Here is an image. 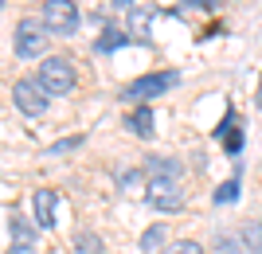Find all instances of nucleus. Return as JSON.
Segmentation results:
<instances>
[{"mask_svg":"<svg viewBox=\"0 0 262 254\" xmlns=\"http://www.w3.org/2000/svg\"><path fill=\"white\" fill-rule=\"evenodd\" d=\"M243 246H247V254H262V223L258 219L243 223Z\"/></svg>","mask_w":262,"mask_h":254,"instance_id":"ddd939ff","label":"nucleus"},{"mask_svg":"<svg viewBox=\"0 0 262 254\" xmlns=\"http://www.w3.org/2000/svg\"><path fill=\"white\" fill-rule=\"evenodd\" d=\"M39 86H43L47 94H71V90H75V63L67 55L43 59V66H39Z\"/></svg>","mask_w":262,"mask_h":254,"instance_id":"f03ea898","label":"nucleus"},{"mask_svg":"<svg viewBox=\"0 0 262 254\" xmlns=\"http://www.w3.org/2000/svg\"><path fill=\"white\" fill-rule=\"evenodd\" d=\"M55 199H59V192L55 188H39L32 199L35 207V227H55Z\"/></svg>","mask_w":262,"mask_h":254,"instance_id":"6e6552de","label":"nucleus"},{"mask_svg":"<svg viewBox=\"0 0 262 254\" xmlns=\"http://www.w3.org/2000/svg\"><path fill=\"white\" fill-rule=\"evenodd\" d=\"M215 246H219V250H223V254H243V246L235 243L231 235H215Z\"/></svg>","mask_w":262,"mask_h":254,"instance_id":"412c9836","label":"nucleus"},{"mask_svg":"<svg viewBox=\"0 0 262 254\" xmlns=\"http://www.w3.org/2000/svg\"><path fill=\"white\" fill-rule=\"evenodd\" d=\"M114 8H118V12H129V8H133V0H114Z\"/></svg>","mask_w":262,"mask_h":254,"instance_id":"5701e85b","label":"nucleus"},{"mask_svg":"<svg viewBox=\"0 0 262 254\" xmlns=\"http://www.w3.org/2000/svg\"><path fill=\"white\" fill-rule=\"evenodd\" d=\"M168 254H204V246H200L196 239H184V243H176V246H168Z\"/></svg>","mask_w":262,"mask_h":254,"instance_id":"aec40b11","label":"nucleus"},{"mask_svg":"<svg viewBox=\"0 0 262 254\" xmlns=\"http://www.w3.org/2000/svg\"><path fill=\"white\" fill-rule=\"evenodd\" d=\"M164 235H168V231H164V223L145 227V231H141V254H157L164 246Z\"/></svg>","mask_w":262,"mask_h":254,"instance_id":"9b49d317","label":"nucleus"},{"mask_svg":"<svg viewBox=\"0 0 262 254\" xmlns=\"http://www.w3.org/2000/svg\"><path fill=\"white\" fill-rule=\"evenodd\" d=\"M211 199H215V203H235V199H239V172L231 180H223V184L211 192Z\"/></svg>","mask_w":262,"mask_h":254,"instance_id":"4468645a","label":"nucleus"},{"mask_svg":"<svg viewBox=\"0 0 262 254\" xmlns=\"http://www.w3.org/2000/svg\"><path fill=\"white\" fill-rule=\"evenodd\" d=\"M75 254H102V239L90 231H78L75 235Z\"/></svg>","mask_w":262,"mask_h":254,"instance_id":"dca6fc26","label":"nucleus"},{"mask_svg":"<svg viewBox=\"0 0 262 254\" xmlns=\"http://www.w3.org/2000/svg\"><path fill=\"white\" fill-rule=\"evenodd\" d=\"M12 102H16V110H20V113L39 118V113L47 110L51 94L39 86V78H16V82H12Z\"/></svg>","mask_w":262,"mask_h":254,"instance_id":"20e7f679","label":"nucleus"},{"mask_svg":"<svg viewBox=\"0 0 262 254\" xmlns=\"http://www.w3.org/2000/svg\"><path fill=\"white\" fill-rule=\"evenodd\" d=\"M145 199H149L157 211H184L188 192L180 188V180H149V188H145Z\"/></svg>","mask_w":262,"mask_h":254,"instance_id":"39448f33","label":"nucleus"},{"mask_svg":"<svg viewBox=\"0 0 262 254\" xmlns=\"http://www.w3.org/2000/svg\"><path fill=\"white\" fill-rule=\"evenodd\" d=\"M8 254H35V246H12Z\"/></svg>","mask_w":262,"mask_h":254,"instance_id":"b1692460","label":"nucleus"},{"mask_svg":"<svg viewBox=\"0 0 262 254\" xmlns=\"http://www.w3.org/2000/svg\"><path fill=\"white\" fill-rule=\"evenodd\" d=\"M141 176H145V168H133V172H125V176H121V188H125V192H137V188H141Z\"/></svg>","mask_w":262,"mask_h":254,"instance_id":"6ab92c4d","label":"nucleus"},{"mask_svg":"<svg viewBox=\"0 0 262 254\" xmlns=\"http://www.w3.org/2000/svg\"><path fill=\"white\" fill-rule=\"evenodd\" d=\"M153 8H145V4H133L129 8V39H149V28H153Z\"/></svg>","mask_w":262,"mask_h":254,"instance_id":"9d476101","label":"nucleus"},{"mask_svg":"<svg viewBox=\"0 0 262 254\" xmlns=\"http://www.w3.org/2000/svg\"><path fill=\"white\" fill-rule=\"evenodd\" d=\"M82 133H75V137H63V141H55V145H47V156H67V153H75V149H82Z\"/></svg>","mask_w":262,"mask_h":254,"instance_id":"f3484780","label":"nucleus"},{"mask_svg":"<svg viewBox=\"0 0 262 254\" xmlns=\"http://www.w3.org/2000/svg\"><path fill=\"white\" fill-rule=\"evenodd\" d=\"M125 129L137 133V137H153V133H157L153 106H137V110H129V113H125Z\"/></svg>","mask_w":262,"mask_h":254,"instance_id":"1a4fd4ad","label":"nucleus"},{"mask_svg":"<svg viewBox=\"0 0 262 254\" xmlns=\"http://www.w3.org/2000/svg\"><path fill=\"white\" fill-rule=\"evenodd\" d=\"M8 231H12V246H35V227L28 219H12Z\"/></svg>","mask_w":262,"mask_h":254,"instance_id":"f8f14e48","label":"nucleus"},{"mask_svg":"<svg viewBox=\"0 0 262 254\" xmlns=\"http://www.w3.org/2000/svg\"><path fill=\"white\" fill-rule=\"evenodd\" d=\"M47 28H39L35 20H20L16 24V39H12V47H16V55L20 59H35V55H43V47H47Z\"/></svg>","mask_w":262,"mask_h":254,"instance_id":"423d86ee","label":"nucleus"},{"mask_svg":"<svg viewBox=\"0 0 262 254\" xmlns=\"http://www.w3.org/2000/svg\"><path fill=\"white\" fill-rule=\"evenodd\" d=\"M129 43V32H118V28H110V32H102V39L94 47L98 51H118V47H125Z\"/></svg>","mask_w":262,"mask_h":254,"instance_id":"2eb2a0df","label":"nucleus"},{"mask_svg":"<svg viewBox=\"0 0 262 254\" xmlns=\"http://www.w3.org/2000/svg\"><path fill=\"white\" fill-rule=\"evenodd\" d=\"M145 176L149 180H180L184 176V165L172 160V156H149L145 160Z\"/></svg>","mask_w":262,"mask_h":254,"instance_id":"0eeeda50","label":"nucleus"},{"mask_svg":"<svg viewBox=\"0 0 262 254\" xmlns=\"http://www.w3.org/2000/svg\"><path fill=\"white\" fill-rule=\"evenodd\" d=\"M223 149H227L231 156H239L243 153V129H231L227 137H223Z\"/></svg>","mask_w":262,"mask_h":254,"instance_id":"a211bd4d","label":"nucleus"},{"mask_svg":"<svg viewBox=\"0 0 262 254\" xmlns=\"http://www.w3.org/2000/svg\"><path fill=\"white\" fill-rule=\"evenodd\" d=\"M184 4H196V8H215L219 0H184Z\"/></svg>","mask_w":262,"mask_h":254,"instance_id":"4be33fe9","label":"nucleus"},{"mask_svg":"<svg viewBox=\"0 0 262 254\" xmlns=\"http://www.w3.org/2000/svg\"><path fill=\"white\" fill-rule=\"evenodd\" d=\"M39 20H43L47 35H75L78 32V8H75V0H47Z\"/></svg>","mask_w":262,"mask_h":254,"instance_id":"7ed1b4c3","label":"nucleus"},{"mask_svg":"<svg viewBox=\"0 0 262 254\" xmlns=\"http://www.w3.org/2000/svg\"><path fill=\"white\" fill-rule=\"evenodd\" d=\"M254 98H258V110H262V78H258V90H254Z\"/></svg>","mask_w":262,"mask_h":254,"instance_id":"393cba45","label":"nucleus"},{"mask_svg":"<svg viewBox=\"0 0 262 254\" xmlns=\"http://www.w3.org/2000/svg\"><path fill=\"white\" fill-rule=\"evenodd\" d=\"M180 82V71H153V75H141L121 86V98L137 102V106H149V98H161L164 90H172Z\"/></svg>","mask_w":262,"mask_h":254,"instance_id":"f257e3e1","label":"nucleus"}]
</instances>
